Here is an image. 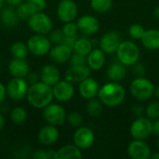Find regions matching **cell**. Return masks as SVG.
I'll return each instance as SVG.
<instances>
[{
  "instance_id": "obj_1",
  "label": "cell",
  "mask_w": 159,
  "mask_h": 159,
  "mask_svg": "<svg viewBox=\"0 0 159 159\" xmlns=\"http://www.w3.org/2000/svg\"><path fill=\"white\" fill-rule=\"evenodd\" d=\"M25 99L32 107L43 109L51 103L54 99L52 87L41 81L30 85Z\"/></svg>"
},
{
  "instance_id": "obj_2",
  "label": "cell",
  "mask_w": 159,
  "mask_h": 159,
  "mask_svg": "<svg viewBox=\"0 0 159 159\" xmlns=\"http://www.w3.org/2000/svg\"><path fill=\"white\" fill-rule=\"evenodd\" d=\"M99 100L102 104L109 107L119 105L126 97V91L122 85L117 82H109L102 85L98 92Z\"/></svg>"
},
{
  "instance_id": "obj_3",
  "label": "cell",
  "mask_w": 159,
  "mask_h": 159,
  "mask_svg": "<svg viewBox=\"0 0 159 159\" xmlns=\"http://www.w3.org/2000/svg\"><path fill=\"white\" fill-rule=\"evenodd\" d=\"M154 84L144 76L134 78L129 86L131 95L139 101H148L155 94Z\"/></svg>"
},
{
  "instance_id": "obj_4",
  "label": "cell",
  "mask_w": 159,
  "mask_h": 159,
  "mask_svg": "<svg viewBox=\"0 0 159 159\" xmlns=\"http://www.w3.org/2000/svg\"><path fill=\"white\" fill-rule=\"evenodd\" d=\"M116 56L119 62L125 66H132L140 59V49L131 41H122L116 49Z\"/></svg>"
},
{
  "instance_id": "obj_5",
  "label": "cell",
  "mask_w": 159,
  "mask_h": 159,
  "mask_svg": "<svg viewBox=\"0 0 159 159\" xmlns=\"http://www.w3.org/2000/svg\"><path fill=\"white\" fill-rule=\"evenodd\" d=\"M28 27L34 34H48L53 28V22L50 17L43 11H36L28 20Z\"/></svg>"
},
{
  "instance_id": "obj_6",
  "label": "cell",
  "mask_w": 159,
  "mask_h": 159,
  "mask_svg": "<svg viewBox=\"0 0 159 159\" xmlns=\"http://www.w3.org/2000/svg\"><path fill=\"white\" fill-rule=\"evenodd\" d=\"M51 42L45 34H34L28 38L26 45L29 52L36 57H42L48 54L51 48Z\"/></svg>"
},
{
  "instance_id": "obj_7",
  "label": "cell",
  "mask_w": 159,
  "mask_h": 159,
  "mask_svg": "<svg viewBox=\"0 0 159 159\" xmlns=\"http://www.w3.org/2000/svg\"><path fill=\"white\" fill-rule=\"evenodd\" d=\"M42 116L48 124L60 127L66 121L67 114L65 109L58 103H49L43 108Z\"/></svg>"
},
{
  "instance_id": "obj_8",
  "label": "cell",
  "mask_w": 159,
  "mask_h": 159,
  "mask_svg": "<svg viewBox=\"0 0 159 159\" xmlns=\"http://www.w3.org/2000/svg\"><path fill=\"white\" fill-rule=\"evenodd\" d=\"M153 122L148 117L139 116L130 125V135L136 140H145L153 133Z\"/></svg>"
},
{
  "instance_id": "obj_9",
  "label": "cell",
  "mask_w": 159,
  "mask_h": 159,
  "mask_svg": "<svg viewBox=\"0 0 159 159\" xmlns=\"http://www.w3.org/2000/svg\"><path fill=\"white\" fill-rule=\"evenodd\" d=\"M29 84L25 78L22 77H12L7 84V96L13 101H21L26 98Z\"/></svg>"
},
{
  "instance_id": "obj_10",
  "label": "cell",
  "mask_w": 159,
  "mask_h": 159,
  "mask_svg": "<svg viewBox=\"0 0 159 159\" xmlns=\"http://www.w3.org/2000/svg\"><path fill=\"white\" fill-rule=\"evenodd\" d=\"M78 14V7L73 0H62L57 7V16L62 22L74 21Z\"/></svg>"
},
{
  "instance_id": "obj_11",
  "label": "cell",
  "mask_w": 159,
  "mask_h": 159,
  "mask_svg": "<svg viewBox=\"0 0 159 159\" xmlns=\"http://www.w3.org/2000/svg\"><path fill=\"white\" fill-rule=\"evenodd\" d=\"M74 144L81 150L90 148L95 141V135L92 129L88 127H78L73 136Z\"/></svg>"
},
{
  "instance_id": "obj_12",
  "label": "cell",
  "mask_w": 159,
  "mask_h": 159,
  "mask_svg": "<svg viewBox=\"0 0 159 159\" xmlns=\"http://www.w3.org/2000/svg\"><path fill=\"white\" fill-rule=\"evenodd\" d=\"M128 155L132 159H148L151 157L152 151L144 140H136L129 143L127 149Z\"/></svg>"
},
{
  "instance_id": "obj_13",
  "label": "cell",
  "mask_w": 159,
  "mask_h": 159,
  "mask_svg": "<svg viewBox=\"0 0 159 159\" xmlns=\"http://www.w3.org/2000/svg\"><path fill=\"white\" fill-rule=\"evenodd\" d=\"M54 98L61 102H66L73 99L75 95V88L73 84L67 80H60L52 87Z\"/></svg>"
},
{
  "instance_id": "obj_14",
  "label": "cell",
  "mask_w": 159,
  "mask_h": 159,
  "mask_svg": "<svg viewBox=\"0 0 159 159\" xmlns=\"http://www.w3.org/2000/svg\"><path fill=\"white\" fill-rule=\"evenodd\" d=\"M122 42L120 34L116 31H111L106 33L102 36L99 41L100 48L107 54H112L116 52L117 48Z\"/></svg>"
},
{
  "instance_id": "obj_15",
  "label": "cell",
  "mask_w": 159,
  "mask_h": 159,
  "mask_svg": "<svg viewBox=\"0 0 159 159\" xmlns=\"http://www.w3.org/2000/svg\"><path fill=\"white\" fill-rule=\"evenodd\" d=\"M60 138V131L56 126L48 124L42 127L37 133L38 143L44 146L53 145Z\"/></svg>"
},
{
  "instance_id": "obj_16",
  "label": "cell",
  "mask_w": 159,
  "mask_h": 159,
  "mask_svg": "<svg viewBox=\"0 0 159 159\" xmlns=\"http://www.w3.org/2000/svg\"><path fill=\"white\" fill-rule=\"evenodd\" d=\"M91 69L88 64L82 65H71L65 73V80L71 82L72 84L80 83L87 77L90 75Z\"/></svg>"
},
{
  "instance_id": "obj_17",
  "label": "cell",
  "mask_w": 159,
  "mask_h": 159,
  "mask_svg": "<svg viewBox=\"0 0 159 159\" xmlns=\"http://www.w3.org/2000/svg\"><path fill=\"white\" fill-rule=\"evenodd\" d=\"M78 31L85 35H91L96 34L100 29V21L92 15H83L77 20Z\"/></svg>"
},
{
  "instance_id": "obj_18",
  "label": "cell",
  "mask_w": 159,
  "mask_h": 159,
  "mask_svg": "<svg viewBox=\"0 0 159 159\" xmlns=\"http://www.w3.org/2000/svg\"><path fill=\"white\" fill-rule=\"evenodd\" d=\"M72 54H73V49L62 43L51 47L48 52L50 60L58 64H62L70 61Z\"/></svg>"
},
{
  "instance_id": "obj_19",
  "label": "cell",
  "mask_w": 159,
  "mask_h": 159,
  "mask_svg": "<svg viewBox=\"0 0 159 159\" xmlns=\"http://www.w3.org/2000/svg\"><path fill=\"white\" fill-rule=\"evenodd\" d=\"M39 77L41 82L53 87L61 80V72L53 64H45L40 69Z\"/></svg>"
},
{
  "instance_id": "obj_20",
  "label": "cell",
  "mask_w": 159,
  "mask_h": 159,
  "mask_svg": "<svg viewBox=\"0 0 159 159\" xmlns=\"http://www.w3.org/2000/svg\"><path fill=\"white\" fill-rule=\"evenodd\" d=\"M100 87L98 82L92 77H87L81 81L78 85V91L82 98L86 100H90L98 95Z\"/></svg>"
},
{
  "instance_id": "obj_21",
  "label": "cell",
  "mask_w": 159,
  "mask_h": 159,
  "mask_svg": "<svg viewBox=\"0 0 159 159\" xmlns=\"http://www.w3.org/2000/svg\"><path fill=\"white\" fill-rule=\"evenodd\" d=\"M8 72L12 77H22L25 78L30 72V66L26 59H16L13 58L8 63Z\"/></svg>"
},
{
  "instance_id": "obj_22",
  "label": "cell",
  "mask_w": 159,
  "mask_h": 159,
  "mask_svg": "<svg viewBox=\"0 0 159 159\" xmlns=\"http://www.w3.org/2000/svg\"><path fill=\"white\" fill-rule=\"evenodd\" d=\"M105 60V53L101 48H93L87 56V64L92 71H98L103 67Z\"/></svg>"
},
{
  "instance_id": "obj_23",
  "label": "cell",
  "mask_w": 159,
  "mask_h": 159,
  "mask_svg": "<svg viewBox=\"0 0 159 159\" xmlns=\"http://www.w3.org/2000/svg\"><path fill=\"white\" fill-rule=\"evenodd\" d=\"M81 149L75 144H66L55 152V159H81Z\"/></svg>"
},
{
  "instance_id": "obj_24",
  "label": "cell",
  "mask_w": 159,
  "mask_h": 159,
  "mask_svg": "<svg viewBox=\"0 0 159 159\" xmlns=\"http://www.w3.org/2000/svg\"><path fill=\"white\" fill-rule=\"evenodd\" d=\"M0 20L1 23L7 28H14L18 25L20 18L17 14L16 9L13 7H7L1 10L0 13Z\"/></svg>"
},
{
  "instance_id": "obj_25",
  "label": "cell",
  "mask_w": 159,
  "mask_h": 159,
  "mask_svg": "<svg viewBox=\"0 0 159 159\" xmlns=\"http://www.w3.org/2000/svg\"><path fill=\"white\" fill-rule=\"evenodd\" d=\"M141 40L145 48L149 50L159 49V30L158 29L145 30Z\"/></svg>"
},
{
  "instance_id": "obj_26",
  "label": "cell",
  "mask_w": 159,
  "mask_h": 159,
  "mask_svg": "<svg viewBox=\"0 0 159 159\" xmlns=\"http://www.w3.org/2000/svg\"><path fill=\"white\" fill-rule=\"evenodd\" d=\"M127 75V69L121 62H115L111 64L107 69V76L111 81L119 82L125 78Z\"/></svg>"
},
{
  "instance_id": "obj_27",
  "label": "cell",
  "mask_w": 159,
  "mask_h": 159,
  "mask_svg": "<svg viewBox=\"0 0 159 159\" xmlns=\"http://www.w3.org/2000/svg\"><path fill=\"white\" fill-rule=\"evenodd\" d=\"M93 49V43L87 37H79L76 39L74 46V52L83 56H88Z\"/></svg>"
},
{
  "instance_id": "obj_28",
  "label": "cell",
  "mask_w": 159,
  "mask_h": 159,
  "mask_svg": "<svg viewBox=\"0 0 159 159\" xmlns=\"http://www.w3.org/2000/svg\"><path fill=\"white\" fill-rule=\"evenodd\" d=\"M28 117V114L26 110L21 106L14 107L9 113V118L11 122L15 125H22L26 122Z\"/></svg>"
},
{
  "instance_id": "obj_29",
  "label": "cell",
  "mask_w": 159,
  "mask_h": 159,
  "mask_svg": "<svg viewBox=\"0 0 159 159\" xmlns=\"http://www.w3.org/2000/svg\"><path fill=\"white\" fill-rule=\"evenodd\" d=\"M29 53L27 45L22 42H15L10 47V54L16 59H26Z\"/></svg>"
},
{
  "instance_id": "obj_30",
  "label": "cell",
  "mask_w": 159,
  "mask_h": 159,
  "mask_svg": "<svg viewBox=\"0 0 159 159\" xmlns=\"http://www.w3.org/2000/svg\"><path fill=\"white\" fill-rule=\"evenodd\" d=\"M86 111L88 115L91 117H99L102 113V102L100 100L90 99L87 105H86Z\"/></svg>"
},
{
  "instance_id": "obj_31",
  "label": "cell",
  "mask_w": 159,
  "mask_h": 159,
  "mask_svg": "<svg viewBox=\"0 0 159 159\" xmlns=\"http://www.w3.org/2000/svg\"><path fill=\"white\" fill-rule=\"evenodd\" d=\"M16 11H17V14H18L20 20H27L33 14H34L36 12L34 10V8L26 1L22 2L19 6H17Z\"/></svg>"
},
{
  "instance_id": "obj_32",
  "label": "cell",
  "mask_w": 159,
  "mask_h": 159,
  "mask_svg": "<svg viewBox=\"0 0 159 159\" xmlns=\"http://www.w3.org/2000/svg\"><path fill=\"white\" fill-rule=\"evenodd\" d=\"M113 6V0H90L91 8L98 13H105Z\"/></svg>"
},
{
  "instance_id": "obj_33",
  "label": "cell",
  "mask_w": 159,
  "mask_h": 159,
  "mask_svg": "<svg viewBox=\"0 0 159 159\" xmlns=\"http://www.w3.org/2000/svg\"><path fill=\"white\" fill-rule=\"evenodd\" d=\"M66 120L70 126H72L74 128H78L82 125V123L84 121V117L78 112H71L70 114L67 115Z\"/></svg>"
},
{
  "instance_id": "obj_34",
  "label": "cell",
  "mask_w": 159,
  "mask_h": 159,
  "mask_svg": "<svg viewBox=\"0 0 159 159\" xmlns=\"http://www.w3.org/2000/svg\"><path fill=\"white\" fill-rule=\"evenodd\" d=\"M145 114L150 119L159 118V102H150L145 109Z\"/></svg>"
},
{
  "instance_id": "obj_35",
  "label": "cell",
  "mask_w": 159,
  "mask_h": 159,
  "mask_svg": "<svg viewBox=\"0 0 159 159\" xmlns=\"http://www.w3.org/2000/svg\"><path fill=\"white\" fill-rule=\"evenodd\" d=\"M145 32V29L139 23H134L130 25L129 28V34L133 39H142L143 34Z\"/></svg>"
},
{
  "instance_id": "obj_36",
  "label": "cell",
  "mask_w": 159,
  "mask_h": 159,
  "mask_svg": "<svg viewBox=\"0 0 159 159\" xmlns=\"http://www.w3.org/2000/svg\"><path fill=\"white\" fill-rule=\"evenodd\" d=\"M61 31L64 36H76L77 32H78V27H77V24L75 23L74 21L65 22Z\"/></svg>"
},
{
  "instance_id": "obj_37",
  "label": "cell",
  "mask_w": 159,
  "mask_h": 159,
  "mask_svg": "<svg viewBox=\"0 0 159 159\" xmlns=\"http://www.w3.org/2000/svg\"><path fill=\"white\" fill-rule=\"evenodd\" d=\"M55 152L53 150L39 149L33 153L32 157L34 159H55Z\"/></svg>"
},
{
  "instance_id": "obj_38",
  "label": "cell",
  "mask_w": 159,
  "mask_h": 159,
  "mask_svg": "<svg viewBox=\"0 0 159 159\" xmlns=\"http://www.w3.org/2000/svg\"><path fill=\"white\" fill-rule=\"evenodd\" d=\"M48 38L50 42L54 45L62 43V40L64 38V34L61 30H52L48 34Z\"/></svg>"
},
{
  "instance_id": "obj_39",
  "label": "cell",
  "mask_w": 159,
  "mask_h": 159,
  "mask_svg": "<svg viewBox=\"0 0 159 159\" xmlns=\"http://www.w3.org/2000/svg\"><path fill=\"white\" fill-rule=\"evenodd\" d=\"M70 64L71 65H82L87 64V57L80 55L78 53L74 52L70 58Z\"/></svg>"
},
{
  "instance_id": "obj_40",
  "label": "cell",
  "mask_w": 159,
  "mask_h": 159,
  "mask_svg": "<svg viewBox=\"0 0 159 159\" xmlns=\"http://www.w3.org/2000/svg\"><path fill=\"white\" fill-rule=\"evenodd\" d=\"M146 73V69L145 66L141 63V62H136L132 65V74L136 76V77H142L144 76Z\"/></svg>"
},
{
  "instance_id": "obj_41",
  "label": "cell",
  "mask_w": 159,
  "mask_h": 159,
  "mask_svg": "<svg viewBox=\"0 0 159 159\" xmlns=\"http://www.w3.org/2000/svg\"><path fill=\"white\" fill-rule=\"evenodd\" d=\"M28 2L35 11H43L47 7V0H25Z\"/></svg>"
},
{
  "instance_id": "obj_42",
  "label": "cell",
  "mask_w": 159,
  "mask_h": 159,
  "mask_svg": "<svg viewBox=\"0 0 159 159\" xmlns=\"http://www.w3.org/2000/svg\"><path fill=\"white\" fill-rule=\"evenodd\" d=\"M25 79L27 80L29 85H33L35 84L37 82L40 81V77H39V74L35 73V72H29V74L27 75V76L25 77Z\"/></svg>"
},
{
  "instance_id": "obj_43",
  "label": "cell",
  "mask_w": 159,
  "mask_h": 159,
  "mask_svg": "<svg viewBox=\"0 0 159 159\" xmlns=\"http://www.w3.org/2000/svg\"><path fill=\"white\" fill-rule=\"evenodd\" d=\"M76 39H77V36H64V38L62 40V44L66 45L67 47H69L70 48L73 49Z\"/></svg>"
},
{
  "instance_id": "obj_44",
  "label": "cell",
  "mask_w": 159,
  "mask_h": 159,
  "mask_svg": "<svg viewBox=\"0 0 159 159\" xmlns=\"http://www.w3.org/2000/svg\"><path fill=\"white\" fill-rule=\"evenodd\" d=\"M7 86H5L2 82H0V105L4 102L7 97Z\"/></svg>"
},
{
  "instance_id": "obj_45",
  "label": "cell",
  "mask_w": 159,
  "mask_h": 159,
  "mask_svg": "<svg viewBox=\"0 0 159 159\" xmlns=\"http://www.w3.org/2000/svg\"><path fill=\"white\" fill-rule=\"evenodd\" d=\"M24 0H6V3L10 7H17L21 4Z\"/></svg>"
},
{
  "instance_id": "obj_46",
  "label": "cell",
  "mask_w": 159,
  "mask_h": 159,
  "mask_svg": "<svg viewBox=\"0 0 159 159\" xmlns=\"http://www.w3.org/2000/svg\"><path fill=\"white\" fill-rule=\"evenodd\" d=\"M133 112H134L137 116H142V115H143V106H141V105H135V106L133 107Z\"/></svg>"
},
{
  "instance_id": "obj_47",
  "label": "cell",
  "mask_w": 159,
  "mask_h": 159,
  "mask_svg": "<svg viewBox=\"0 0 159 159\" xmlns=\"http://www.w3.org/2000/svg\"><path fill=\"white\" fill-rule=\"evenodd\" d=\"M153 128H154L153 132L157 135H159V118L156 119V121L153 123Z\"/></svg>"
},
{
  "instance_id": "obj_48",
  "label": "cell",
  "mask_w": 159,
  "mask_h": 159,
  "mask_svg": "<svg viewBox=\"0 0 159 159\" xmlns=\"http://www.w3.org/2000/svg\"><path fill=\"white\" fill-rule=\"evenodd\" d=\"M5 126H6V119L4 117L3 114L0 113V131L5 128Z\"/></svg>"
},
{
  "instance_id": "obj_49",
  "label": "cell",
  "mask_w": 159,
  "mask_h": 159,
  "mask_svg": "<svg viewBox=\"0 0 159 159\" xmlns=\"http://www.w3.org/2000/svg\"><path fill=\"white\" fill-rule=\"evenodd\" d=\"M154 16H155L157 19H158L159 20V6L155 8V10H154Z\"/></svg>"
},
{
  "instance_id": "obj_50",
  "label": "cell",
  "mask_w": 159,
  "mask_h": 159,
  "mask_svg": "<svg viewBox=\"0 0 159 159\" xmlns=\"http://www.w3.org/2000/svg\"><path fill=\"white\" fill-rule=\"evenodd\" d=\"M151 158L153 159H159V152H156L151 155Z\"/></svg>"
},
{
  "instance_id": "obj_51",
  "label": "cell",
  "mask_w": 159,
  "mask_h": 159,
  "mask_svg": "<svg viewBox=\"0 0 159 159\" xmlns=\"http://www.w3.org/2000/svg\"><path fill=\"white\" fill-rule=\"evenodd\" d=\"M155 95L157 96V99H159V88H157V89H155Z\"/></svg>"
},
{
  "instance_id": "obj_52",
  "label": "cell",
  "mask_w": 159,
  "mask_h": 159,
  "mask_svg": "<svg viewBox=\"0 0 159 159\" xmlns=\"http://www.w3.org/2000/svg\"><path fill=\"white\" fill-rule=\"evenodd\" d=\"M5 2H6V0H0V9L3 7V5H4Z\"/></svg>"
},
{
  "instance_id": "obj_53",
  "label": "cell",
  "mask_w": 159,
  "mask_h": 159,
  "mask_svg": "<svg viewBox=\"0 0 159 159\" xmlns=\"http://www.w3.org/2000/svg\"><path fill=\"white\" fill-rule=\"evenodd\" d=\"M157 144H158V149H159V139H158V143H157Z\"/></svg>"
},
{
  "instance_id": "obj_54",
  "label": "cell",
  "mask_w": 159,
  "mask_h": 159,
  "mask_svg": "<svg viewBox=\"0 0 159 159\" xmlns=\"http://www.w3.org/2000/svg\"><path fill=\"white\" fill-rule=\"evenodd\" d=\"M61 1H62V0H61Z\"/></svg>"
}]
</instances>
